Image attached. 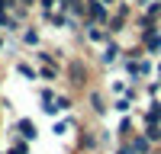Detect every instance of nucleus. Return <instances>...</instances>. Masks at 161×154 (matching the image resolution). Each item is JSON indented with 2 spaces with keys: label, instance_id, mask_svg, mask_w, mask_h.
Here are the masks:
<instances>
[{
  "label": "nucleus",
  "instance_id": "f257e3e1",
  "mask_svg": "<svg viewBox=\"0 0 161 154\" xmlns=\"http://www.w3.org/2000/svg\"><path fill=\"white\" fill-rule=\"evenodd\" d=\"M64 77H68V84L74 87V90H84L87 87V80H90V68H87V61L84 58H68L64 61Z\"/></svg>",
  "mask_w": 161,
  "mask_h": 154
},
{
  "label": "nucleus",
  "instance_id": "f03ea898",
  "mask_svg": "<svg viewBox=\"0 0 161 154\" xmlns=\"http://www.w3.org/2000/svg\"><path fill=\"white\" fill-rule=\"evenodd\" d=\"M80 38H84L87 45H106L116 35H110L106 26H97V23H90V19H80Z\"/></svg>",
  "mask_w": 161,
  "mask_h": 154
},
{
  "label": "nucleus",
  "instance_id": "7ed1b4c3",
  "mask_svg": "<svg viewBox=\"0 0 161 154\" xmlns=\"http://www.w3.org/2000/svg\"><path fill=\"white\" fill-rule=\"evenodd\" d=\"M123 51H126V45L119 42V38H110L106 45H100V55H97V61L103 64V68H116V64L123 61Z\"/></svg>",
  "mask_w": 161,
  "mask_h": 154
},
{
  "label": "nucleus",
  "instance_id": "20e7f679",
  "mask_svg": "<svg viewBox=\"0 0 161 154\" xmlns=\"http://www.w3.org/2000/svg\"><path fill=\"white\" fill-rule=\"evenodd\" d=\"M110 7L103 3V0H87V16L84 19H90V23H97V26H106V19H110Z\"/></svg>",
  "mask_w": 161,
  "mask_h": 154
},
{
  "label": "nucleus",
  "instance_id": "39448f33",
  "mask_svg": "<svg viewBox=\"0 0 161 154\" xmlns=\"http://www.w3.org/2000/svg\"><path fill=\"white\" fill-rule=\"evenodd\" d=\"M19 42H23L26 48H39V45H42V29H39V23H26V26H23Z\"/></svg>",
  "mask_w": 161,
  "mask_h": 154
},
{
  "label": "nucleus",
  "instance_id": "423d86ee",
  "mask_svg": "<svg viewBox=\"0 0 161 154\" xmlns=\"http://www.w3.org/2000/svg\"><path fill=\"white\" fill-rule=\"evenodd\" d=\"M87 106H90L93 116H100V119L110 112V103H106V96L100 93V90H87Z\"/></svg>",
  "mask_w": 161,
  "mask_h": 154
},
{
  "label": "nucleus",
  "instance_id": "0eeeda50",
  "mask_svg": "<svg viewBox=\"0 0 161 154\" xmlns=\"http://www.w3.org/2000/svg\"><path fill=\"white\" fill-rule=\"evenodd\" d=\"M77 148H80V151H97V148H100V128H80Z\"/></svg>",
  "mask_w": 161,
  "mask_h": 154
},
{
  "label": "nucleus",
  "instance_id": "6e6552de",
  "mask_svg": "<svg viewBox=\"0 0 161 154\" xmlns=\"http://www.w3.org/2000/svg\"><path fill=\"white\" fill-rule=\"evenodd\" d=\"M126 141H129V148L136 151V154H155V145L145 138V132H132Z\"/></svg>",
  "mask_w": 161,
  "mask_h": 154
},
{
  "label": "nucleus",
  "instance_id": "1a4fd4ad",
  "mask_svg": "<svg viewBox=\"0 0 161 154\" xmlns=\"http://www.w3.org/2000/svg\"><path fill=\"white\" fill-rule=\"evenodd\" d=\"M23 26H26V23H19L13 13H0V32H3V35H19Z\"/></svg>",
  "mask_w": 161,
  "mask_h": 154
},
{
  "label": "nucleus",
  "instance_id": "9d476101",
  "mask_svg": "<svg viewBox=\"0 0 161 154\" xmlns=\"http://www.w3.org/2000/svg\"><path fill=\"white\" fill-rule=\"evenodd\" d=\"M58 10L71 13V16H77V19H84L87 16V0H58Z\"/></svg>",
  "mask_w": 161,
  "mask_h": 154
},
{
  "label": "nucleus",
  "instance_id": "9b49d317",
  "mask_svg": "<svg viewBox=\"0 0 161 154\" xmlns=\"http://www.w3.org/2000/svg\"><path fill=\"white\" fill-rule=\"evenodd\" d=\"M139 119H142V122H161V100H158V96L148 100V106L139 112Z\"/></svg>",
  "mask_w": 161,
  "mask_h": 154
},
{
  "label": "nucleus",
  "instance_id": "f8f14e48",
  "mask_svg": "<svg viewBox=\"0 0 161 154\" xmlns=\"http://www.w3.org/2000/svg\"><path fill=\"white\" fill-rule=\"evenodd\" d=\"M13 128H16V132H19L26 141H36V138H39V128H36L32 119H19V122H13Z\"/></svg>",
  "mask_w": 161,
  "mask_h": 154
},
{
  "label": "nucleus",
  "instance_id": "ddd939ff",
  "mask_svg": "<svg viewBox=\"0 0 161 154\" xmlns=\"http://www.w3.org/2000/svg\"><path fill=\"white\" fill-rule=\"evenodd\" d=\"M61 74H64V68H61V64H39V80H48V84H55Z\"/></svg>",
  "mask_w": 161,
  "mask_h": 154
},
{
  "label": "nucleus",
  "instance_id": "4468645a",
  "mask_svg": "<svg viewBox=\"0 0 161 154\" xmlns=\"http://www.w3.org/2000/svg\"><path fill=\"white\" fill-rule=\"evenodd\" d=\"M110 109H116L119 116H129L132 109H136V100H132L129 93H123V96H116V100L110 103Z\"/></svg>",
  "mask_w": 161,
  "mask_h": 154
},
{
  "label": "nucleus",
  "instance_id": "2eb2a0df",
  "mask_svg": "<svg viewBox=\"0 0 161 154\" xmlns=\"http://www.w3.org/2000/svg\"><path fill=\"white\" fill-rule=\"evenodd\" d=\"M142 132H145V138H148L155 148L161 145V122H142Z\"/></svg>",
  "mask_w": 161,
  "mask_h": 154
},
{
  "label": "nucleus",
  "instance_id": "dca6fc26",
  "mask_svg": "<svg viewBox=\"0 0 161 154\" xmlns=\"http://www.w3.org/2000/svg\"><path fill=\"white\" fill-rule=\"evenodd\" d=\"M71 106H74V96L71 93H55V109L58 112H71Z\"/></svg>",
  "mask_w": 161,
  "mask_h": 154
},
{
  "label": "nucleus",
  "instance_id": "f3484780",
  "mask_svg": "<svg viewBox=\"0 0 161 154\" xmlns=\"http://www.w3.org/2000/svg\"><path fill=\"white\" fill-rule=\"evenodd\" d=\"M142 13H145V16H152V19H158V23H161V0H145Z\"/></svg>",
  "mask_w": 161,
  "mask_h": 154
},
{
  "label": "nucleus",
  "instance_id": "a211bd4d",
  "mask_svg": "<svg viewBox=\"0 0 161 154\" xmlns=\"http://www.w3.org/2000/svg\"><path fill=\"white\" fill-rule=\"evenodd\" d=\"M7 154H29V141H26L23 135L16 138V135H13V145H10V151Z\"/></svg>",
  "mask_w": 161,
  "mask_h": 154
},
{
  "label": "nucleus",
  "instance_id": "6ab92c4d",
  "mask_svg": "<svg viewBox=\"0 0 161 154\" xmlns=\"http://www.w3.org/2000/svg\"><path fill=\"white\" fill-rule=\"evenodd\" d=\"M129 135H132V116H123V122H119V128H116V138L126 141Z\"/></svg>",
  "mask_w": 161,
  "mask_h": 154
},
{
  "label": "nucleus",
  "instance_id": "aec40b11",
  "mask_svg": "<svg viewBox=\"0 0 161 154\" xmlns=\"http://www.w3.org/2000/svg\"><path fill=\"white\" fill-rule=\"evenodd\" d=\"M16 71L26 77V80H39V71L32 68V64H26V61H16Z\"/></svg>",
  "mask_w": 161,
  "mask_h": 154
},
{
  "label": "nucleus",
  "instance_id": "412c9836",
  "mask_svg": "<svg viewBox=\"0 0 161 154\" xmlns=\"http://www.w3.org/2000/svg\"><path fill=\"white\" fill-rule=\"evenodd\" d=\"M139 74H142V80H145V77H152V74H155V64H152V58H148V55H145V58L139 61Z\"/></svg>",
  "mask_w": 161,
  "mask_h": 154
},
{
  "label": "nucleus",
  "instance_id": "4be33fe9",
  "mask_svg": "<svg viewBox=\"0 0 161 154\" xmlns=\"http://www.w3.org/2000/svg\"><path fill=\"white\" fill-rule=\"evenodd\" d=\"M142 87H145V93H148V96H158V93H161V77H158V80H145Z\"/></svg>",
  "mask_w": 161,
  "mask_h": 154
},
{
  "label": "nucleus",
  "instance_id": "5701e85b",
  "mask_svg": "<svg viewBox=\"0 0 161 154\" xmlns=\"http://www.w3.org/2000/svg\"><path fill=\"white\" fill-rule=\"evenodd\" d=\"M39 100H42V106L55 103V90H52V87H42V90H39Z\"/></svg>",
  "mask_w": 161,
  "mask_h": 154
},
{
  "label": "nucleus",
  "instance_id": "b1692460",
  "mask_svg": "<svg viewBox=\"0 0 161 154\" xmlns=\"http://www.w3.org/2000/svg\"><path fill=\"white\" fill-rule=\"evenodd\" d=\"M126 90H129V80H126V84H123V80H113V84H110V93H113V96H123Z\"/></svg>",
  "mask_w": 161,
  "mask_h": 154
},
{
  "label": "nucleus",
  "instance_id": "393cba45",
  "mask_svg": "<svg viewBox=\"0 0 161 154\" xmlns=\"http://www.w3.org/2000/svg\"><path fill=\"white\" fill-rule=\"evenodd\" d=\"M68 128H71V122H58L55 128H52V135H55V138H64V135H68Z\"/></svg>",
  "mask_w": 161,
  "mask_h": 154
},
{
  "label": "nucleus",
  "instance_id": "a878e982",
  "mask_svg": "<svg viewBox=\"0 0 161 154\" xmlns=\"http://www.w3.org/2000/svg\"><path fill=\"white\" fill-rule=\"evenodd\" d=\"M113 154H136V151L129 148V141H119V145H116V151H113Z\"/></svg>",
  "mask_w": 161,
  "mask_h": 154
},
{
  "label": "nucleus",
  "instance_id": "bb28decb",
  "mask_svg": "<svg viewBox=\"0 0 161 154\" xmlns=\"http://www.w3.org/2000/svg\"><path fill=\"white\" fill-rule=\"evenodd\" d=\"M16 3H19V7H29V10H36V7H39V0H16Z\"/></svg>",
  "mask_w": 161,
  "mask_h": 154
},
{
  "label": "nucleus",
  "instance_id": "cd10ccee",
  "mask_svg": "<svg viewBox=\"0 0 161 154\" xmlns=\"http://www.w3.org/2000/svg\"><path fill=\"white\" fill-rule=\"evenodd\" d=\"M103 3H106V7H110V10H113V7H116V3H119V0H103Z\"/></svg>",
  "mask_w": 161,
  "mask_h": 154
},
{
  "label": "nucleus",
  "instance_id": "c85d7f7f",
  "mask_svg": "<svg viewBox=\"0 0 161 154\" xmlns=\"http://www.w3.org/2000/svg\"><path fill=\"white\" fill-rule=\"evenodd\" d=\"M132 3H136V10H142V7H145V0H132Z\"/></svg>",
  "mask_w": 161,
  "mask_h": 154
},
{
  "label": "nucleus",
  "instance_id": "c756f323",
  "mask_svg": "<svg viewBox=\"0 0 161 154\" xmlns=\"http://www.w3.org/2000/svg\"><path fill=\"white\" fill-rule=\"evenodd\" d=\"M3 45H7V38H3V32H0V51H3Z\"/></svg>",
  "mask_w": 161,
  "mask_h": 154
},
{
  "label": "nucleus",
  "instance_id": "7c9ffc66",
  "mask_svg": "<svg viewBox=\"0 0 161 154\" xmlns=\"http://www.w3.org/2000/svg\"><path fill=\"white\" fill-rule=\"evenodd\" d=\"M155 74H158V77H161V61H158V64H155Z\"/></svg>",
  "mask_w": 161,
  "mask_h": 154
},
{
  "label": "nucleus",
  "instance_id": "2f4dec72",
  "mask_svg": "<svg viewBox=\"0 0 161 154\" xmlns=\"http://www.w3.org/2000/svg\"><path fill=\"white\" fill-rule=\"evenodd\" d=\"M0 154H7V151H0Z\"/></svg>",
  "mask_w": 161,
  "mask_h": 154
}]
</instances>
